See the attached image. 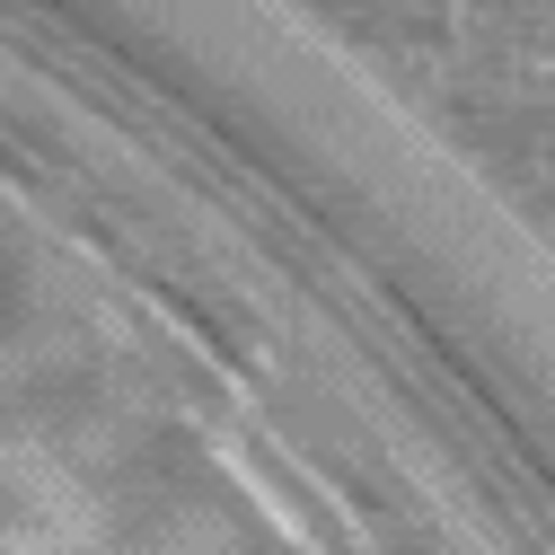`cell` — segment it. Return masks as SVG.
<instances>
[{
	"mask_svg": "<svg viewBox=\"0 0 555 555\" xmlns=\"http://www.w3.org/2000/svg\"><path fill=\"white\" fill-rule=\"evenodd\" d=\"M72 485H80V476H72V459H53L44 441H0V494H18V503H27V520H36V512H53L62 494H72Z\"/></svg>",
	"mask_w": 555,
	"mask_h": 555,
	"instance_id": "6da1fadb",
	"label": "cell"
},
{
	"mask_svg": "<svg viewBox=\"0 0 555 555\" xmlns=\"http://www.w3.org/2000/svg\"><path fill=\"white\" fill-rule=\"evenodd\" d=\"M36 529L53 538V555H98L106 546V529H115V512H106V494H89V485H72L53 512H36Z\"/></svg>",
	"mask_w": 555,
	"mask_h": 555,
	"instance_id": "7a4b0ae2",
	"label": "cell"
},
{
	"mask_svg": "<svg viewBox=\"0 0 555 555\" xmlns=\"http://www.w3.org/2000/svg\"><path fill=\"white\" fill-rule=\"evenodd\" d=\"M106 459H124V424H115V414H89V424L72 433V476L80 467H106Z\"/></svg>",
	"mask_w": 555,
	"mask_h": 555,
	"instance_id": "3957f363",
	"label": "cell"
},
{
	"mask_svg": "<svg viewBox=\"0 0 555 555\" xmlns=\"http://www.w3.org/2000/svg\"><path fill=\"white\" fill-rule=\"evenodd\" d=\"M0 555H53V538L36 520H10V529H0Z\"/></svg>",
	"mask_w": 555,
	"mask_h": 555,
	"instance_id": "277c9868",
	"label": "cell"
}]
</instances>
